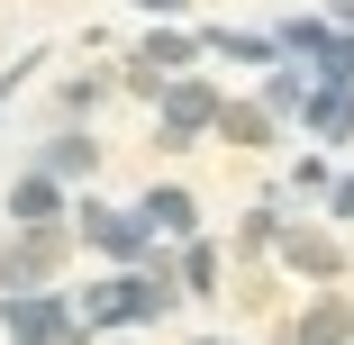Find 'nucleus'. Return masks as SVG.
<instances>
[{
  "mask_svg": "<svg viewBox=\"0 0 354 345\" xmlns=\"http://www.w3.org/2000/svg\"><path fill=\"white\" fill-rule=\"evenodd\" d=\"M200 118H209V91H173V127H182V136H191V127H200Z\"/></svg>",
  "mask_w": 354,
  "mask_h": 345,
  "instance_id": "nucleus-2",
  "label": "nucleus"
},
{
  "mask_svg": "<svg viewBox=\"0 0 354 345\" xmlns=\"http://www.w3.org/2000/svg\"><path fill=\"white\" fill-rule=\"evenodd\" d=\"M136 10H182V0H136Z\"/></svg>",
  "mask_w": 354,
  "mask_h": 345,
  "instance_id": "nucleus-3",
  "label": "nucleus"
},
{
  "mask_svg": "<svg viewBox=\"0 0 354 345\" xmlns=\"http://www.w3.org/2000/svg\"><path fill=\"white\" fill-rule=\"evenodd\" d=\"M146 227H191V200H182V191H155V200H146Z\"/></svg>",
  "mask_w": 354,
  "mask_h": 345,
  "instance_id": "nucleus-1",
  "label": "nucleus"
}]
</instances>
